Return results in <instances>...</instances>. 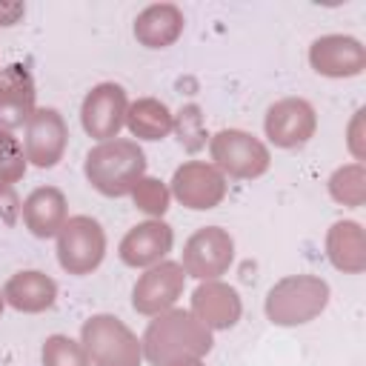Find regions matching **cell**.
<instances>
[{
	"mask_svg": "<svg viewBox=\"0 0 366 366\" xmlns=\"http://www.w3.org/2000/svg\"><path fill=\"white\" fill-rule=\"evenodd\" d=\"M226 189H229L226 174L206 160H186L183 166H177L169 186L172 197L192 212H209L220 206L226 197Z\"/></svg>",
	"mask_w": 366,
	"mask_h": 366,
	"instance_id": "9",
	"label": "cell"
},
{
	"mask_svg": "<svg viewBox=\"0 0 366 366\" xmlns=\"http://www.w3.org/2000/svg\"><path fill=\"white\" fill-rule=\"evenodd\" d=\"M126 112H129V94L120 83H97L86 92L80 103V123L89 137L97 143L114 140L120 129L126 126Z\"/></svg>",
	"mask_w": 366,
	"mask_h": 366,
	"instance_id": "8",
	"label": "cell"
},
{
	"mask_svg": "<svg viewBox=\"0 0 366 366\" xmlns=\"http://www.w3.org/2000/svg\"><path fill=\"white\" fill-rule=\"evenodd\" d=\"M106 257V232L89 214H74L57 232V263L74 277L92 274Z\"/></svg>",
	"mask_w": 366,
	"mask_h": 366,
	"instance_id": "6",
	"label": "cell"
},
{
	"mask_svg": "<svg viewBox=\"0 0 366 366\" xmlns=\"http://www.w3.org/2000/svg\"><path fill=\"white\" fill-rule=\"evenodd\" d=\"M209 332L232 329L243 315V300L234 286L223 280H200V286L192 292V309H189Z\"/></svg>",
	"mask_w": 366,
	"mask_h": 366,
	"instance_id": "16",
	"label": "cell"
},
{
	"mask_svg": "<svg viewBox=\"0 0 366 366\" xmlns=\"http://www.w3.org/2000/svg\"><path fill=\"white\" fill-rule=\"evenodd\" d=\"M40 360L43 366H92L83 343L69 335H49L43 340Z\"/></svg>",
	"mask_w": 366,
	"mask_h": 366,
	"instance_id": "24",
	"label": "cell"
},
{
	"mask_svg": "<svg viewBox=\"0 0 366 366\" xmlns=\"http://www.w3.org/2000/svg\"><path fill=\"white\" fill-rule=\"evenodd\" d=\"M140 177H146V152L137 146V140H103L86 154V180L103 197L132 194Z\"/></svg>",
	"mask_w": 366,
	"mask_h": 366,
	"instance_id": "2",
	"label": "cell"
},
{
	"mask_svg": "<svg viewBox=\"0 0 366 366\" xmlns=\"http://www.w3.org/2000/svg\"><path fill=\"white\" fill-rule=\"evenodd\" d=\"M166 366H206V363H203V357H180V360H172Z\"/></svg>",
	"mask_w": 366,
	"mask_h": 366,
	"instance_id": "28",
	"label": "cell"
},
{
	"mask_svg": "<svg viewBox=\"0 0 366 366\" xmlns=\"http://www.w3.org/2000/svg\"><path fill=\"white\" fill-rule=\"evenodd\" d=\"M172 132L177 134V143L186 152H200L206 146V123H203V109L197 103L180 106V112L172 120Z\"/></svg>",
	"mask_w": 366,
	"mask_h": 366,
	"instance_id": "23",
	"label": "cell"
},
{
	"mask_svg": "<svg viewBox=\"0 0 366 366\" xmlns=\"http://www.w3.org/2000/svg\"><path fill=\"white\" fill-rule=\"evenodd\" d=\"M326 254L335 269L360 274L366 269V232L357 220H337L326 232Z\"/></svg>",
	"mask_w": 366,
	"mask_h": 366,
	"instance_id": "20",
	"label": "cell"
},
{
	"mask_svg": "<svg viewBox=\"0 0 366 366\" xmlns=\"http://www.w3.org/2000/svg\"><path fill=\"white\" fill-rule=\"evenodd\" d=\"M174 246V232L166 220H143V223H134L120 246H117V254L126 266L132 269H149V266H157L160 260H166V254L172 252Z\"/></svg>",
	"mask_w": 366,
	"mask_h": 366,
	"instance_id": "14",
	"label": "cell"
},
{
	"mask_svg": "<svg viewBox=\"0 0 366 366\" xmlns=\"http://www.w3.org/2000/svg\"><path fill=\"white\" fill-rule=\"evenodd\" d=\"M263 129L277 149H300L317 132V112L303 97H283L266 109Z\"/></svg>",
	"mask_w": 366,
	"mask_h": 366,
	"instance_id": "11",
	"label": "cell"
},
{
	"mask_svg": "<svg viewBox=\"0 0 366 366\" xmlns=\"http://www.w3.org/2000/svg\"><path fill=\"white\" fill-rule=\"evenodd\" d=\"M23 129H26L23 152L31 166L51 169L63 160L66 146H69V126L57 109H51V106L34 109V114L29 117V123Z\"/></svg>",
	"mask_w": 366,
	"mask_h": 366,
	"instance_id": "12",
	"label": "cell"
},
{
	"mask_svg": "<svg viewBox=\"0 0 366 366\" xmlns=\"http://www.w3.org/2000/svg\"><path fill=\"white\" fill-rule=\"evenodd\" d=\"M80 343L94 366H140L143 346L140 337L117 315H92L80 326Z\"/></svg>",
	"mask_w": 366,
	"mask_h": 366,
	"instance_id": "4",
	"label": "cell"
},
{
	"mask_svg": "<svg viewBox=\"0 0 366 366\" xmlns=\"http://www.w3.org/2000/svg\"><path fill=\"white\" fill-rule=\"evenodd\" d=\"M132 200L134 206L149 214L152 220H163V214L169 212V200H172V192L163 180L157 177H140L137 186L132 189Z\"/></svg>",
	"mask_w": 366,
	"mask_h": 366,
	"instance_id": "25",
	"label": "cell"
},
{
	"mask_svg": "<svg viewBox=\"0 0 366 366\" xmlns=\"http://www.w3.org/2000/svg\"><path fill=\"white\" fill-rule=\"evenodd\" d=\"M20 212H23V200H20L17 189L11 183L0 180V220L6 226H17L20 223Z\"/></svg>",
	"mask_w": 366,
	"mask_h": 366,
	"instance_id": "27",
	"label": "cell"
},
{
	"mask_svg": "<svg viewBox=\"0 0 366 366\" xmlns=\"http://www.w3.org/2000/svg\"><path fill=\"white\" fill-rule=\"evenodd\" d=\"M172 120L174 114L157 97H137L126 112V126L137 140H163L172 132Z\"/></svg>",
	"mask_w": 366,
	"mask_h": 366,
	"instance_id": "21",
	"label": "cell"
},
{
	"mask_svg": "<svg viewBox=\"0 0 366 366\" xmlns=\"http://www.w3.org/2000/svg\"><path fill=\"white\" fill-rule=\"evenodd\" d=\"M186 17L174 3H152L134 17V40L146 49H166L183 34Z\"/></svg>",
	"mask_w": 366,
	"mask_h": 366,
	"instance_id": "19",
	"label": "cell"
},
{
	"mask_svg": "<svg viewBox=\"0 0 366 366\" xmlns=\"http://www.w3.org/2000/svg\"><path fill=\"white\" fill-rule=\"evenodd\" d=\"M329 283L317 274H289L266 295V317L274 326L312 323L329 306Z\"/></svg>",
	"mask_w": 366,
	"mask_h": 366,
	"instance_id": "3",
	"label": "cell"
},
{
	"mask_svg": "<svg viewBox=\"0 0 366 366\" xmlns=\"http://www.w3.org/2000/svg\"><path fill=\"white\" fill-rule=\"evenodd\" d=\"M26 169H29V160H26L23 143L14 137V132L0 129V180L14 186L17 180H23Z\"/></svg>",
	"mask_w": 366,
	"mask_h": 366,
	"instance_id": "26",
	"label": "cell"
},
{
	"mask_svg": "<svg viewBox=\"0 0 366 366\" xmlns=\"http://www.w3.org/2000/svg\"><path fill=\"white\" fill-rule=\"evenodd\" d=\"M329 194H332V200H337L343 206H352V209L363 206V200H366V172H363V166L355 160V163H346V166L335 169L332 177H329Z\"/></svg>",
	"mask_w": 366,
	"mask_h": 366,
	"instance_id": "22",
	"label": "cell"
},
{
	"mask_svg": "<svg viewBox=\"0 0 366 366\" xmlns=\"http://www.w3.org/2000/svg\"><path fill=\"white\" fill-rule=\"evenodd\" d=\"M37 109L34 77L26 63H9L0 69V129L14 132L29 123Z\"/></svg>",
	"mask_w": 366,
	"mask_h": 366,
	"instance_id": "15",
	"label": "cell"
},
{
	"mask_svg": "<svg viewBox=\"0 0 366 366\" xmlns=\"http://www.w3.org/2000/svg\"><path fill=\"white\" fill-rule=\"evenodd\" d=\"M183 289H186L183 266L174 260H160L157 266H149L137 277L132 289V306L137 315L154 317L160 312L174 309V303L183 297Z\"/></svg>",
	"mask_w": 366,
	"mask_h": 366,
	"instance_id": "10",
	"label": "cell"
},
{
	"mask_svg": "<svg viewBox=\"0 0 366 366\" xmlns=\"http://www.w3.org/2000/svg\"><path fill=\"white\" fill-rule=\"evenodd\" d=\"M234 263V237L220 226H200L186 243L180 266L197 280H220Z\"/></svg>",
	"mask_w": 366,
	"mask_h": 366,
	"instance_id": "7",
	"label": "cell"
},
{
	"mask_svg": "<svg viewBox=\"0 0 366 366\" xmlns=\"http://www.w3.org/2000/svg\"><path fill=\"white\" fill-rule=\"evenodd\" d=\"M3 297H6V306L17 309L23 315H40L54 306L57 283L40 269H23L6 280Z\"/></svg>",
	"mask_w": 366,
	"mask_h": 366,
	"instance_id": "18",
	"label": "cell"
},
{
	"mask_svg": "<svg viewBox=\"0 0 366 366\" xmlns=\"http://www.w3.org/2000/svg\"><path fill=\"white\" fill-rule=\"evenodd\" d=\"M209 152H212V163L223 174L237 180H254L266 174L272 166L269 146L243 129H220L217 134L209 137Z\"/></svg>",
	"mask_w": 366,
	"mask_h": 366,
	"instance_id": "5",
	"label": "cell"
},
{
	"mask_svg": "<svg viewBox=\"0 0 366 366\" xmlns=\"http://www.w3.org/2000/svg\"><path fill=\"white\" fill-rule=\"evenodd\" d=\"M3 309H6V297H3V292H0V315H3Z\"/></svg>",
	"mask_w": 366,
	"mask_h": 366,
	"instance_id": "29",
	"label": "cell"
},
{
	"mask_svg": "<svg viewBox=\"0 0 366 366\" xmlns=\"http://www.w3.org/2000/svg\"><path fill=\"white\" fill-rule=\"evenodd\" d=\"M20 217L34 237H40V240L57 237V232L69 220V200L57 186H37L23 200Z\"/></svg>",
	"mask_w": 366,
	"mask_h": 366,
	"instance_id": "17",
	"label": "cell"
},
{
	"mask_svg": "<svg viewBox=\"0 0 366 366\" xmlns=\"http://www.w3.org/2000/svg\"><path fill=\"white\" fill-rule=\"evenodd\" d=\"M309 63L323 77H357L366 69V49L349 34H323L309 46Z\"/></svg>",
	"mask_w": 366,
	"mask_h": 366,
	"instance_id": "13",
	"label": "cell"
},
{
	"mask_svg": "<svg viewBox=\"0 0 366 366\" xmlns=\"http://www.w3.org/2000/svg\"><path fill=\"white\" fill-rule=\"evenodd\" d=\"M212 332L189 309H169L154 315L140 337L143 360L152 366H166L180 357H203L212 352Z\"/></svg>",
	"mask_w": 366,
	"mask_h": 366,
	"instance_id": "1",
	"label": "cell"
}]
</instances>
